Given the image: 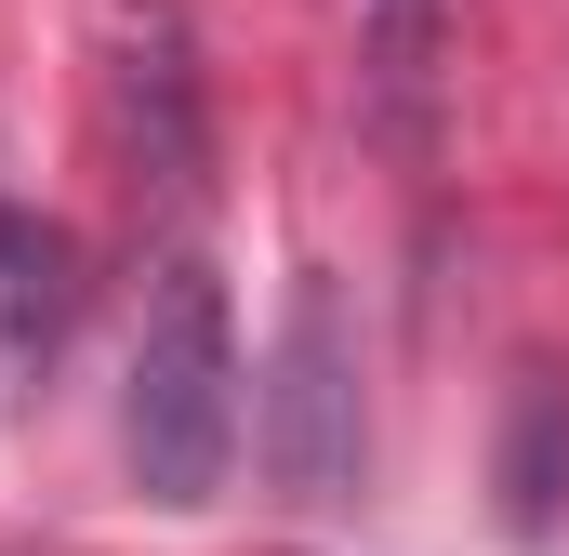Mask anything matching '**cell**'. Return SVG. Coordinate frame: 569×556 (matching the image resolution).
Returning a JSON list of instances; mask_svg holds the SVG:
<instances>
[{"instance_id": "obj_1", "label": "cell", "mask_w": 569, "mask_h": 556, "mask_svg": "<svg viewBox=\"0 0 569 556\" xmlns=\"http://www.w3.org/2000/svg\"><path fill=\"white\" fill-rule=\"evenodd\" d=\"M120 450H133V490L172 517L212 504L239 464V318L199 252H159V278H146L133 371H120Z\"/></svg>"}, {"instance_id": "obj_2", "label": "cell", "mask_w": 569, "mask_h": 556, "mask_svg": "<svg viewBox=\"0 0 569 556\" xmlns=\"http://www.w3.org/2000/svg\"><path fill=\"white\" fill-rule=\"evenodd\" d=\"M252 450L291 504H345L358 464H371V411H358V331H345V291L305 266L279 305V345H266V385H252Z\"/></svg>"}, {"instance_id": "obj_3", "label": "cell", "mask_w": 569, "mask_h": 556, "mask_svg": "<svg viewBox=\"0 0 569 556\" xmlns=\"http://www.w3.org/2000/svg\"><path fill=\"white\" fill-rule=\"evenodd\" d=\"M120 159H133V199H199V67H186V27L172 0H133L120 13Z\"/></svg>"}, {"instance_id": "obj_4", "label": "cell", "mask_w": 569, "mask_h": 556, "mask_svg": "<svg viewBox=\"0 0 569 556\" xmlns=\"http://www.w3.org/2000/svg\"><path fill=\"white\" fill-rule=\"evenodd\" d=\"M80 239L27 199H0V411H27L53 371H67V331H80Z\"/></svg>"}, {"instance_id": "obj_5", "label": "cell", "mask_w": 569, "mask_h": 556, "mask_svg": "<svg viewBox=\"0 0 569 556\" xmlns=\"http://www.w3.org/2000/svg\"><path fill=\"white\" fill-rule=\"evenodd\" d=\"M358 80H371L385 133H425V93H437V0H358Z\"/></svg>"}, {"instance_id": "obj_6", "label": "cell", "mask_w": 569, "mask_h": 556, "mask_svg": "<svg viewBox=\"0 0 569 556\" xmlns=\"http://www.w3.org/2000/svg\"><path fill=\"white\" fill-rule=\"evenodd\" d=\"M503 490H517V517H543L569 490V385L557 371H517V450H503Z\"/></svg>"}]
</instances>
